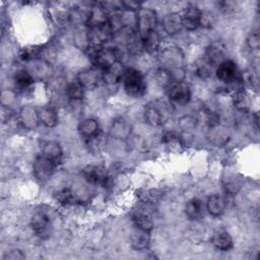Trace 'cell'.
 Returning <instances> with one entry per match:
<instances>
[{"instance_id":"9","label":"cell","mask_w":260,"mask_h":260,"mask_svg":"<svg viewBox=\"0 0 260 260\" xmlns=\"http://www.w3.org/2000/svg\"><path fill=\"white\" fill-rule=\"evenodd\" d=\"M77 81L84 89H93L103 81V72L95 67L83 69L78 72Z\"/></svg>"},{"instance_id":"2","label":"cell","mask_w":260,"mask_h":260,"mask_svg":"<svg viewBox=\"0 0 260 260\" xmlns=\"http://www.w3.org/2000/svg\"><path fill=\"white\" fill-rule=\"evenodd\" d=\"M87 54L93 66L102 72L119 61L118 52L113 48L103 46H88Z\"/></svg>"},{"instance_id":"30","label":"cell","mask_w":260,"mask_h":260,"mask_svg":"<svg viewBox=\"0 0 260 260\" xmlns=\"http://www.w3.org/2000/svg\"><path fill=\"white\" fill-rule=\"evenodd\" d=\"M222 185H223L224 191L228 194L234 195V194L238 193V191L241 189L242 179L234 173H228L223 176Z\"/></svg>"},{"instance_id":"43","label":"cell","mask_w":260,"mask_h":260,"mask_svg":"<svg viewBox=\"0 0 260 260\" xmlns=\"http://www.w3.org/2000/svg\"><path fill=\"white\" fill-rule=\"evenodd\" d=\"M247 46L251 50H259L260 48V37L258 30H253L247 38Z\"/></svg>"},{"instance_id":"44","label":"cell","mask_w":260,"mask_h":260,"mask_svg":"<svg viewBox=\"0 0 260 260\" xmlns=\"http://www.w3.org/2000/svg\"><path fill=\"white\" fill-rule=\"evenodd\" d=\"M121 5H122L123 9H125V10L137 12L141 8L142 3L138 2V1H134V0H126V1H122Z\"/></svg>"},{"instance_id":"25","label":"cell","mask_w":260,"mask_h":260,"mask_svg":"<svg viewBox=\"0 0 260 260\" xmlns=\"http://www.w3.org/2000/svg\"><path fill=\"white\" fill-rule=\"evenodd\" d=\"M233 104L241 112H248L252 106L250 94L243 88L237 89L233 95Z\"/></svg>"},{"instance_id":"32","label":"cell","mask_w":260,"mask_h":260,"mask_svg":"<svg viewBox=\"0 0 260 260\" xmlns=\"http://www.w3.org/2000/svg\"><path fill=\"white\" fill-rule=\"evenodd\" d=\"M141 43L142 49H144L147 53L152 54L157 51L159 47V36L155 29L151 30L141 39Z\"/></svg>"},{"instance_id":"37","label":"cell","mask_w":260,"mask_h":260,"mask_svg":"<svg viewBox=\"0 0 260 260\" xmlns=\"http://www.w3.org/2000/svg\"><path fill=\"white\" fill-rule=\"evenodd\" d=\"M211 69H212V65L208 62V60L203 56L202 58H200L195 66V73L197 76H199L200 78H207L210 73H211Z\"/></svg>"},{"instance_id":"6","label":"cell","mask_w":260,"mask_h":260,"mask_svg":"<svg viewBox=\"0 0 260 260\" xmlns=\"http://www.w3.org/2000/svg\"><path fill=\"white\" fill-rule=\"evenodd\" d=\"M215 73L217 78L225 83L236 84L243 82L242 77L239 74L237 65L232 60H224L223 62H221L217 66Z\"/></svg>"},{"instance_id":"10","label":"cell","mask_w":260,"mask_h":260,"mask_svg":"<svg viewBox=\"0 0 260 260\" xmlns=\"http://www.w3.org/2000/svg\"><path fill=\"white\" fill-rule=\"evenodd\" d=\"M82 174L87 182L95 185H101L104 187L108 185L110 180L107 170L102 166H95V165L86 166L83 169Z\"/></svg>"},{"instance_id":"22","label":"cell","mask_w":260,"mask_h":260,"mask_svg":"<svg viewBox=\"0 0 260 260\" xmlns=\"http://www.w3.org/2000/svg\"><path fill=\"white\" fill-rule=\"evenodd\" d=\"M78 131L83 137L87 139H92L96 137L100 133L99 122L93 118L84 119L79 123Z\"/></svg>"},{"instance_id":"42","label":"cell","mask_w":260,"mask_h":260,"mask_svg":"<svg viewBox=\"0 0 260 260\" xmlns=\"http://www.w3.org/2000/svg\"><path fill=\"white\" fill-rule=\"evenodd\" d=\"M178 125L182 130L189 132L195 128L196 119L192 116H183L178 120Z\"/></svg>"},{"instance_id":"20","label":"cell","mask_w":260,"mask_h":260,"mask_svg":"<svg viewBox=\"0 0 260 260\" xmlns=\"http://www.w3.org/2000/svg\"><path fill=\"white\" fill-rule=\"evenodd\" d=\"M206 210L213 216H219L224 212L226 207L225 199L218 194H213L208 197L206 202Z\"/></svg>"},{"instance_id":"36","label":"cell","mask_w":260,"mask_h":260,"mask_svg":"<svg viewBox=\"0 0 260 260\" xmlns=\"http://www.w3.org/2000/svg\"><path fill=\"white\" fill-rule=\"evenodd\" d=\"M55 198L62 205H71V204H74L77 202L76 196L68 188H64V189L57 191L55 193Z\"/></svg>"},{"instance_id":"41","label":"cell","mask_w":260,"mask_h":260,"mask_svg":"<svg viewBox=\"0 0 260 260\" xmlns=\"http://www.w3.org/2000/svg\"><path fill=\"white\" fill-rule=\"evenodd\" d=\"M215 24V16L211 11L205 10L201 11L200 19H199V26L203 28H211Z\"/></svg>"},{"instance_id":"27","label":"cell","mask_w":260,"mask_h":260,"mask_svg":"<svg viewBox=\"0 0 260 260\" xmlns=\"http://www.w3.org/2000/svg\"><path fill=\"white\" fill-rule=\"evenodd\" d=\"M212 245L221 251H228L233 247V239L231 235L225 231L216 232L211 239Z\"/></svg>"},{"instance_id":"46","label":"cell","mask_w":260,"mask_h":260,"mask_svg":"<svg viewBox=\"0 0 260 260\" xmlns=\"http://www.w3.org/2000/svg\"><path fill=\"white\" fill-rule=\"evenodd\" d=\"M236 3L235 2H232V1H223V2H220L218 4L219 6V9L224 12V13H230V12H233L236 8Z\"/></svg>"},{"instance_id":"26","label":"cell","mask_w":260,"mask_h":260,"mask_svg":"<svg viewBox=\"0 0 260 260\" xmlns=\"http://www.w3.org/2000/svg\"><path fill=\"white\" fill-rule=\"evenodd\" d=\"M40 123L44 126L53 128L58 124V115L52 107H43L38 111Z\"/></svg>"},{"instance_id":"3","label":"cell","mask_w":260,"mask_h":260,"mask_svg":"<svg viewBox=\"0 0 260 260\" xmlns=\"http://www.w3.org/2000/svg\"><path fill=\"white\" fill-rule=\"evenodd\" d=\"M122 82L125 91L132 98L139 99L146 92V83L142 73L134 68H127L124 71Z\"/></svg>"},{"instance_id":"39","label":"cell","mask_w":260,"mask_h":260,"mask_svg":"<svg viewBox=\"0 0 260 260\" xmlns=\"http://www.w3.org/2000/svg\"><path fill=\"white\" fill-rule=\"evenodd\" d=\"M84 90L83 86L76 80L68 85L67 94L72 101H81L84 96Z\"/></svg>"},{"instance_id":"29","label":"cell","mask_w":260,"mask_h":260,"mask_svg":"<svg viewBox=\"0 0 260 260\" xmlns=\"http://www.w3.org/2000/svg\"><path fill=\"white\" fill-rule=\"evenodd\" d=\"M42 154L58 165L62 157V148L58 142L48 141L44 144Z\"/></svg>"},{"instance_id":"7","label":"cell","mask_w":260,"mask_h":260,"mask_svg":"<svg viewBox=\"0 0 260 260\" xmlns=\"http://www.w3.org/2000/svg\"><path fill=\"white\" fill-rule=\"evenodd\" d=\"M57 166L58 165H56L54 161H52L51 159L42 154L39 157H37V159L34 162V175L39 181L45 182L52 177Z\"/></svg>"},{"instance_id":"13","label":"cell","mask_w":260,"mask_h":260,"mask_svg":"<svg viewBox=\"0 0 260 260\" xmlns=\"http://www.w3.org/2000/svg\"><path fill=\"white\" fill-rule=\"evenodd\" d=\"M161 25H162L164 30L170 36L179 34L182 30V28L184 27L182 14H180L178 12H170V13L166 14L162 18Z\"/></svg>"},{"instance_id":"23","label":"cell","mask_w":260,"mask_h":260,"mask_svg":"<svg viewBox=\"0 0 260 260\" xmlns=\"http://www.w3.org/2000/svg\"><path fill=\"white\" fill-rule=\"evenodd\" d=\"M161 143L172 152H179L185 146L182 137L174 131L166 132L161 137Z\"/></svg>"},{"instance_id":"8","label":"cell","mask_w":260,"mask_h":260,"mask_svg":"<svg viewBox=\"0 0 260 260\" xmlns=\"http://www.w3.org/2000/svg\"><path fill=\"white\" fill-rule=\"evenodd\" d=\"M168 93L172 101L184 105L191 99V90L187 83L182 80H174L168 87Z\"/></svg>"},{"instance_id":"21","label":"cell","mask_w":260,"mask_h":260,"mask_svg":"<svg viewBox=\"0 0 260 260\" xmlns=\"http://www.w3.org/2000/svg\"><path fill=\"white\" fill-rule=\"evenodd\" d=\"M150 243L149 232L143 231L135 226V230L131 234V246L133 249L140 251L145 250Z\"/></svg>"},{"instance_id":"24","label":"cell","mask_w":260,"mask_h":260,"mask_svg":"<svg viewBox=\"0 0 260 260\" xmlns=\"http://www.w3.org/2000/svg\"><path fill=\"white\" fill-rule=\"evenodd\" d=\"M205 209L206 207L204 206V203L202 202V200L198 198H193L187 202L185 207V212L190 219L196 220V219H200L204 215Z\"/></svg>"},{"instance_id":"1","label":"cell","mask_w":260,"mask_h":260,"mask_svg":"<svg viewBox=\"0 0 260 260\" xmlns=\"http://www.w3.org/2000/svg\"><path fill=\"white\" fill-rule=\"evenodd\" d=\"M161 68L169 71L174 80H181L183 77L184 55L178 47H167L160 51L158 56Z\"/></svg>"},{"instance_id":"12","label":"cell","mask_w":260,"mask_h":260,"mask_svg":"<svg viewBox=\"0 0 260 260\" xmlns=\"http://www.w3.org/2000/svg\"><path fill=\"white\" fill-rule=\"evenodd\" d=\"M110 20V14L108 9L103 4H95L93 5L87 14V19L85 24L88 28L98 26L102 23H105Z\"/></svg>"},{"instance_id":"15","label":"cell","mask_w":260,"mask_h":260,"mask_svg":"<svg viewBox=\"0 0 260 260\" xmlns=\"http://www.w3.org/2000/svg\"><path fill=\"white\" fill-rule=\"evenodd\" d=\"M30 225L35 234L38 235L40 238L49 237L51 223H50L49 217L45 213L43 212L35 213L30 219Z\"/></svg>"},{"instance_id":"34","label":"cell","mask_w":260,"mask_h":260,"mask_svg":"<svg viewBox=\"0 0 260 260\" xmlns=\"http://www.w3.org/2000/svg\"><path fill=\"white\" fill-rule=\"evenodd\" d=\"M14 81L16 85L22 89L29 88L34 84V77L32 75L27 72L26 70H18L14 75Z\"/></svg>"},{"instance_id":"33","label":"cell","mask_w":260,"mask_h":260,"mask_svg":"<svg viewBox=\"0 0 260 260\" xmlns=\"http://www.w3.org/2000/svg\"><path fill=\"white\" fill-rule=\"evenodd\" d=\"M133 221H134L136 228L141 229L143 231L150 232L153 228L152 217L148 213H144V212L136 213L133 217Z\"/></svg>"},{"instance_id":"18","label":"cell","mask_w":260,"mask_h":260,"mask_svg":"<svg viewBox=\"0 0 260 260\" xmlns=\"http://www.w3.org/2000/svg\"><path fill=\"white\" fill-rule=\"evenodd\" d=\"M19 119L26 129H34L40 123L38 111L30 106H25L20 110Z\"/></svg>"},{"instance_id":"40","label":"cell","mask_w":260,"mask_h":260,"mask_svg":"<svg viewBox=\"0 0 260 260\" xmlns=\"http://www.w3.org/2000/svg\"><path fill=\"white\" fill-rule=\"evenodd\" d=\"M155 79H156V82L159 86L167 87V88L174 81V78H173L172 74L169 71H167L166 69L161 68V67L156 70Z\"/></svg>"},{"instance_id":"16","label":"cell","mask_w":260,"mask_h":260,"mask_svg":"<svg viewBox=\"0 0 260 260\" xmlns=\"http://www.w3.org/2000/svg\"><path fill=\"white\" fill-rule=\"evenodd\" d=\"M125 69L120 61L113 64L110 68L103 71V81L109 86H115L122 81Z\"/></svg>"},{"instance_id":"11","label":"cell","mask_w":260,"mask_h":260,"mask_svg":"<svg viewBox=\"0 0 260 260\" xmlns=\"http://www.w3.org/2000/svg\"><path fill=\"white\" fill-rule=\"evenodd\" d=\"M225 54H226V49L225 46L222 42L216 41L211 43L205 51L204 57L208 60V62L214 66V65H219L221 62H223L225 59Z\"/></svg>"},{"instance_id":"35","label":"cell","mask_w":260,"mask_h":260,"mask_svg":"<svg viewBox=\"0 0 260 260\" xmlns=\"http://www.w3.org/2000/svg\"><path fill=\"white\" fill-rule=\"evenodd\" d=\"M137 196L139 200L145 204H154L160 199L161 193L156 189H146L141 190Z\"/></svg>"},{"instance_id":"14","label":"cell","mask_w":260,"mask_h":260,"mask_svg":"<svg viewBox=\"0 0 260 260\" xmlns=\"http://www.w3.org/2000/svg\"><path fill=\"white\" fill-rule=\"evenodd\" d=\"M201 10L193 4H189L185 7L182 19H183V26L188 30H194L199 26V19H200Z\"/></svg>"},{"instance_id":"28","label":"cell","mask_w":260,"mask_h":260,"mask_svg":"<svg viewBox=\"0 0 260 260\" xmlns=\"http://www.w3.org/2000/svg\"><path fill=\"white\" fill-rule=\"evenodd\" d=\"M144 121L151 127H158L162 123V115L160 110L152 105H148L145 107L144 113Z\"/></svg>"},{"instance_id":"45","label":"cell","mask_w":260,"mask_h":260,"mask_svg":"<svg viewBox=\"0 0 260 260\" xmlns=\"http://www.w3.org/2000/svg\"><path fill=\"white\" fill-rule=\"evenodd\" d=\"M24 254L17 249L11 250L9 252H7L4 256V260H20V259H24Z\"/></svg>"},{"instance_id":"38","label":"cell","mask_w":260,"mask_h":260,"mask_svg":"<svg viewBox=\"0 0 260 260\" xmlns=\"http://www.w3.org/2000/svg\"><path fill=\"white\" fill-rule=\"evenodd\" d=\"M41 52H42V49L39 46H27V47L22 48L19 51L18 55L22 61H31V60L38 58L40 56Z\"/></svg>"},{"instance_id":"19","label":"cell","mask_w":260,"mask_h":260,"mask_svg":"<svg viewBox=\"0 0 260 260\" xmlns=\"http://www.w3.org/2000/svg\"><path fill=\"white\" fill-rule=\"evenodd\" d=\"M229 132L228 130L220 126V125H216L214 127L209 128L208 132H207V139L209 140V142L215 146H222L224 145L228 140H229Z\"/></svg>"},{"instance_id":"17","label":"cell","mask_w":260,"mask_h":260,"mask_svg":"<svg viewBox=\"0 0 260 260\" xmlns=\"http://www.w3.org/2000/svg\"><path fill=\"white\" fill-rule=\"evenodd\" d=\"M131 124L124 118L115 119L110 128L111 136L116 139H127L131 135Z\"/></svg>"},{"instance_id":"4","label":"cell","mask_w":260,"mask_h":260,"mask_svg":"<svg viewBox=\"0 0 260 260\" xmlns=\"http://www.w3.org/2000/svg\"><path fill=\"white\" fill-rule=\"evenodd\" d=\"M114 25L111 19L98 26L88 28L87 41L90 46H103L114 38Z\"/></svg>"},{"instance_id":"31","label":"cell","mask_w":260,"mask_h":260,"mask_svg":"<svg viewBox=\"0 0 260 260\" xmlns=\"http://www.w3.org/2000/svg\"><path fill=\"white\" fill-rule=\"evenodd\" d=\"M219 115L209 108H202L198 114V120L208 128L219 125Z\"/></svg>"},{"instance_id":"5","label":"cell","mask_w":260,"mask_h":260,"mask_svg":"<svg viewBox=\"0 0 260 260\" xmlns=\"http://www.w3.org/2000/svg\"><path fill=\"white\" fill-rule=\"evenodd\" d=\"M157 17L154 10L151 8L141 7L136 12V26L137 34L140 39L145 37L149 31L154 30Z\"/></svg>"}]
</instances>
